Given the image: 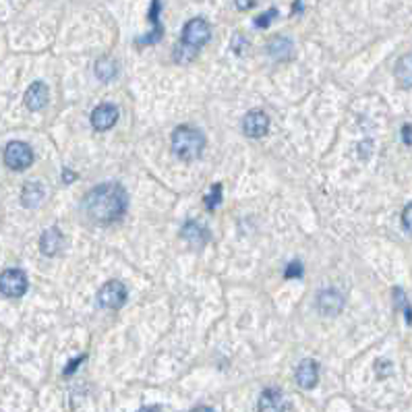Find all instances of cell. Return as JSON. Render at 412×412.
<instances>
[{
  "mask_svg": "<svg viewBox=\"0 0 412 412\" xmlns=\"http://www.w3.org/2000/svg\"><path fill=\"white\" fill-rule=\"evenodd\" d=\"M63 243H65L63 232H60L56 226H52V228H48V230L42 234V239H40V249H42V253H44V255L54 257V255L60 251Z\"/></svg>",
  "mask_w": 412,
  "mask_h": 412,
  "instance_id": "cell-14",
  "label": "cell"
},
{
  "mask_svg": "<svg viewBox=\"0 0 412 412\" xmlns=\"http://www.w3.org/2000/svg\"><path fill=\"white\" fill-rule=\"evenodd\" d=\"M126 298H129V291L121 280L106 282L97 292V305L102 309H110V311H116V309L124 307Z\"/></svg>",
  "mask_w": 412,
  "mask_h": 412,
  "instance_id": "cell-4",
  "label": "cell"
},
{
  "mask_svg": "<svg viewBox=\"0 0 412 412\" xmlns=\"http://www.w3.org/2000/svg\"><path fill=\"white\" fill-rule=\"evenodd\" d=\"M44 187L40 183H27L23 187V195H21V201H23L25 207H38L44 199Z\"/></svg>",
  "mask_w": 412,
  "mask_h": 412,
  "instance_id": "cell-17",
  "label": "cell"
},
{
  "mask_svg": "<svg viewBox=\"0 0 412 412\" xmlns=\"http://www.w3.org/2000/svg\"><path fill=\"white\" fill-rule=\"evenodd\" d=\"M319 381V364L313 359H305L296 367V384L303 389H313Z\"/></svg>",
  "mask_w": 412,
  "mask_h": 412,
  "instance_id": "cell-11",
  "label": "cell"
},
{
  "mask_svg": "<svg viewBox=\"0 0 412 412\" xmlns=\"http://www.w3.org/2000/svg\"><path fill=\"white\" fill-rule=\"evenodd\" d=\"M205 149V137L201 131H197L195 126L189 124H180L174 129L172 133V151L187 162L197 160Z\"/></svg>",
  "mask_w": 412,
  "mask_h": 412,
  "instance_id": "cell-2",
  "label": "cell"
},
{
  "mask_svg": "<svg viewBox=\"0 0 412 412\" xmlns=\"http://www.w3.org/2000/svg\"><path fill=\"white\" fill-rule=\"evenodd\" d=\"M398 81H400V85L402 87H412V58L411 56H406V58H402L400 63H398Z\"/></svg>",
  "mask_w": 412,
  "mask_h": 412,
  "instance_id": "cell-19",
  "label": "cell"
},
{
  "mask_svg": "<svg viewBox=\"0 0 412 412\" xmlns=\"http://www.w3.org/2000/svg\"><path fill=\"white\" fill-rule=\"evenodd\" d=\"M180 237L191 244V246H195V249H201L203 244L210 241V232L201 224L193 222V219L185 222L183 230H180Z\"/></svg>",
  "mask_w": 412,
  "mask_h": 412,
  "instance_id": "cell-13",
  "label": "cell"
},
{
  "mask_svg": "<svg viewBox=\"0 0 412 412\" xmlns=\"http://www.w3.org/2000/svg\"><path fill=\"white\" fill-rule=\"evenodd\" d=\"M96 75L99 81H112L116 75H119V65H116V60H112L110 56H104V58H99L96 63Z\"/></svg>",
  "mask_w": 412,
  "mask_h": 412,
  "instance_id": "cell-18",
  "label": "cell"
},
{
  "mask_svg": "<svg viewBox=\"0 0 412 412\" xmlns=\"http://www.w3.org/2000/svg\"><path fill=\"white\" fill-rule=\"evenodd\" d=\"M119 121V108L114 104H99L92 112V124L96 131H110Z\"/></svg>",
  "mask_w": 412,
  "mask_h": 412,
  "instance_id": "cell-8",
  "label": "cell"
},
{
  "mask_svg": "<svg viewBox=\"0 0 412 412\" xmlns=\"http://www.w3.org/2000/svg\"><path fill=\"white\" fill-rule=\"evenodd\" d=\"M269 131V119L261 110H251L243 119V133L251 139H261Z\"/></svg>",
  "mask_w": 412,
  "mask_h": 412,
  "instance_id": "cell-7",
  "label": "cell"
},
{
  "mask_svg": "<svg viewBox=\"0 0 412 412\" xmlns=\"http://www.w3.org/2000/svg\"><path fill=\"white\" fill-rule=\"evenodd\" d=\"M259 412H286V402L284 396L278 388H269L261 394L259 404H257Z\"/></svg>",
  "mask_w": 412,
  "mask_h": 412,
  "instance_id": "cell-12",
  "label": "cell"
},
{
  "mask_svg": "<svg viewBox=\"0 0 412 412\" xmlns=\"http://www.w3.org/2000/svg\"><path fill=\"white\" fill-rule=\"evenodd\" d=\"M27 276H25L23 269H17V267H11V269H4L0 273V292L6 296V298H19L27 292Z\"/></svg>",
  "mask_w": 412,
  "mask_h": 412,
  "instance_id": "cell-5",
  "label": "cell"
},
{
  "mask_svg": "<svg viewBox=\"0 0 412 412\" xmlns=\"http://www.w3.org/2000/svg\"><path fill=\"white\" fill-rule=\"evenodd\" d=\"M402 141H404L406 146H412V122H406V124L402 126Z\"/></svg>",
  "mask_w": 412,
  "mask_h": 412,
  "instance_id": "cell-26",
  "label": "cell"
},
{
  "mask_svg": "<svg viewBox=\"0 0 412 412\" xmlns=\"http://www.w3.org/2000/svg\"><path fill=\"white\" fill-rule=\"evenodd\" d=\"M278 17V9H269V13H264V15H259L257 19H255V25L259 27V29H264L267 25L271 23V19H276Z\"/></svg>",
  "mask_w": 412,
  "mask_h": 412,
  "instance_id": "cell-22",
  "label": "cell"
},
{
  "mask_svg": "<svg viewBox=\"0 0 412 412\" xmlns=\"http://www.w3.org/2000/svg\"><path fill=\"white\" fill-rule=\"evenodd\" d=\"M191 412H216L214 408H210V406H197V408H193Z\"/></svg>",
  "mask_w": 412,
  "mask_h": 412,
  "instance_id": "cell-29",
  "label": "cell"
},
{
  "mask_svg": "<svg viewBox=\"0 0 412 412\" xmlns=\"http://www.w3.org/2000/svg\"><path fill=\"white\" fill-rule=\"evenodd\" d=\"M234 4H237L239 11H249L257 4V0H234Z\"/></svg>",
  "mask_w": 412,
  "mask_h": 412,
  "instance_id": "cell-27",
  "label": "cell"
},
{
  "mask_svg": "<svg viewBox=\"0 0 412 412\" xmlns=\"http://www.w3.org/2000/svg\"><path fill=\"white\" fill-rule=\"evenodd\" d=\"M149 19L153 21V33L151 36H146V38H141L137 44H141V46H149V44H156L160 38H162V33H164V29H162V23H160V0H151V9H149Z\"/></svg>",
  "mask_w": 412,
  "mask_h": 412,
  "instance_id": "cell-16",
  "label": "cell"
},
{
  "mask_svg": "<svg viewBox=\"0 0 412 412\" xmlns=\"http://www.w3.org/2000/svg\"><path fill=\"white\" fill-rule=\"evenodd\" d=\"M402 224H404L406 230H411L412 232V203H408V205L404 207V212H402Z\"/></svg>",
  "mask_w": 412,
  "mask_h": 412,
  "instance_id": "cell-25",
  "label": "cell"
},
{
  "mask_svg": "<svg viewBox=\"0 0 412 412\" xmlns=\"http://www.w3.org/2000/svg\"><path fill=\"white\" fill-rule=\"evenodd\" d=\"M4 164L11 170H25L33 164V151L23 141H11L4 147Z\"/></svg>",
  "mask_w": 412,
  "mask_h": 412,
  "instance_id": "cell-6",
  "label": "cell"
},
{
  "mask_svg": "<svg viewBox=\"0 0 412 412\" xmlns=\"http://www.w3.org/2000/svg\"><path fill=\"white\" fill-rule=\"evenodd\" d=\"M63 174H65V176H63V180H65V183H73V180H75V172H69V170H65Z\"/></svg>",
  "mask_w": 412,
  "mask_h": 412,
  "instance_id": "cell-28",
  "label": "cell"
},
{
  "mask_svg": "<svg viewBox=\"0 0 412 412\" xmlns=\"http://www.w3.org/2000/svg\"><path fill=\"white\" fill-rule=\"evenodd\" d=\"M203 201H205L207 210H210V212H214L219 203H222V185H214V187H212V191L205 195V199H203Z\"/></svg>",
  "mask_w": 412,
  "mask_h": 412,
  "instance_id": "cell-21",
  "label": "cell"
},
{
  "mask_svg": "<svg viewBox=\"0 0 412 412\" xmlns=\"http://www.w3.org/2000/svg\"><path fill=\"white\" fill-rule=\"evenodd\" d=\"M212 38V27L205 19L195 17L189 23L185 25L183 36H180V48H185V54L180 56L178 63H189L197 54V50L205 46Z\"/></svg>",
  "mask_w": 412,
  "mask_h": 412,
  "instance_id": "cell-3",
  "label": "cell"
},
{
  "mask_svg": "<svg viewBox=\"0 0 412 412\" xmlns=\"http://www.w3.org/2000/svg\"><path fill=\"white\" fill-rule=\"evenodd\" d=\"M303 271H305V267L300 261H291L286 271H284V276L286 278H303Z\"/></svg>",
  "mask_w": 412,
  "mask_h": 412,
  "instance_id": "cell-23",
  "label": "cell"
},
{
  "mask_svg": "<svg viewBox=\"0 0 412 412\" xmlns=\"http://www.w3.org/2000/svg\"><path fill=\"white\" fill-rule=\"evenodd\" d=\"M85 359H87V357H85V354H81V357H77V359H73L71 363L67 364V369H65V377H69V375H73L75 371H77V367H79V364L83 363Z\"/></svg>",
  "mask_w": 412,
  "mask_h": 412,
  "instance_id": "cell-24",
  "label": "cell"
},
{
  "mask_svg": "<svg viewBox=\"0 0 412 412\" xmlns=\"http://www.w3.org/2000/svg\"><path fill=\"white\" fill-rule=\"evenodd\" d=\"M139 412H162V408H158V406H146V408H141Z\"/></svg>",
  "mask_w": 412,
  "mask_h": 412,
  "instance_id": "cell-30",
  "label": "cell"
},
{
  "mask_svg": "<svg viewBox=\"0 0 412 412\" xmlns=\"http://www.w3.org/2000/svg\"><path fill=\"white\" fill-rule=\"evenodd\" d=\"M48 99H50L48 85L42 83V81L31 83V85L27 87V92H25V106H27L29 110H33V112L46 108Z\"/></svg>",
  "mask_w": 412,
  "mask_h": 412,
  "instance_id": "cell-9",
  "label": "cell"
},
{
  "mask_svg": "<svg viewBox=\"0 0 412 412\" xmlns=\"http://www.w3.org/2000/svg\"><path fill=\"white\" fill-rule=\"evenodd\" d=\"M394 298H396V303L400 305V309H402V313H404V317H406L408 325H412V305L408 303L406 294L400 291V288H396V291H394Z\"/></svg>",
  "mask_w": 412,
  "mask_h": 412,
  "instance_id": "cell-20",
  "label": "cell"
},
{
  "mask_svg": "<svg viewBox=\"0 0 412 412\" xmlns=\"http://www.w3.org/2000/svg\"><path fill=\"white\" fill-rule=\"evenodd\" d=\"M126 207H129V195L119 183L97 185L83 199L85 216L102 226L119 222L124 216Z\"/></svg>",
  "mask_w": 412,
  "mask_h": 412,
  "instance_id": "cell-1",
  "label": "cell"
},
{
  "mask_svg": "<svg viewBox=\"0 0 412 412\" xmlns=\"http://www.w3.org/2000/svg\"><path fill=\"white\" fill-rule=\"evenodd\" d=\"M267 54L276 60H291L292 54H294V46L288 38H282V36H276L269 40L267 44Z\"/></svg>",
  "mask_w": 412,
  "mask_h": 412,
  "instance_id": "cell-15",
  "label": "cell"
},
{
  "mask_svg": "<svg viewBox=\"0 0 412 412\" xmlns=\"http://www.w3.org/2000/svg\"><path fill=\"white\" fill-rule=\"evenodd\" d=\"M317 309L321 315H338L344 309V296L338 291H323L317 296Z\"/></svg>",
  "mask_w": 412,
  "mask_h": 412,
  "instance_id": "cell-10",
  "label": "cell"
}]
</instances>
